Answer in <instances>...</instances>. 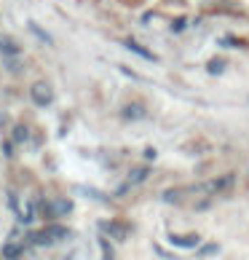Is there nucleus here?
<instances>
[{
  "label": "nucleus",
  "instance_id": "1",
  "mask_svg": "<svg viewBox=\"0 0 249 260\" xmlns=\"http://www.w3.org/2000/svg\"><path fill=\"white\" fill-rule=\"evenodd\" d=\"M67 236H70V228L49 225V228L32 231V234H30V244H35V247H51L54 242H62V239H67Z\"/></svg>",
  "mask_w": 249,
  "mask_h": 260
},
{
  "label": "nucleus",
  "instance_id": "2",
  "mask_svg": "<svg viewBox=\"0 0 249 260\" xmlns=\"http://www.w3.org/2000/svg\"><path fill=\"white\" fill-rule=\"evenodd\" d=\"M30 97H32V102L38 105V108H49V105L54 102V89H51V83H46V81L32 83Z\"/></svg>",
  "mask_w": 249,
  "mask_h": 260
},
{
  "label": "nucleus",
  "instance_id": "3",
  "mask_svg": "<svg viewBox=\"0 0 249 260\" xmlns=\"http://www.w3.org/2000/svg\"><path fill=\"white\" fill-rule=\"evenodd\" d=\"M148 175H150V169H145V167H137V169H131V172H129V177H126V182H123V185L116 190V193H118V196H123L129 188L139 185V182H145V180H148Z\"/></svg>",
  "mask_w": 249,
  "mask_h": 260
},
{
  "label": "nucleus",
  "instance_id": "4",
  "mask_svg": "<svg viewBox=\"0 0 249 260\" xmlns=\"http://www.w3.org/2000/svg\"><path fill=\"white\" fill-rule=\"evenodd\" d=\"M233 182H236L233 175H223V177H217V180H212V182H206V185H201L198 190H212V193H220V190L233 188Z\"/></svg>",
  "mask_w": 249,
  "mask_h": 260
},
{
  "label": "nucleus",
  "instance_id": "5",
  "mask_svg": "<svg viewBox=\"0 0 249 260\" xmlns=\"http://www.w3.org/2000/svg\"><path fill=\"white\" fill-rule=\"evenodd\" d=\"M123 46H126L129 51H134V54H139L142 59H148V62H158V56L153 54V51H148L145 46H139L137 41H131V38H126V41H123Z\"/></svg>",
  "mask_w": 249,
  "mask_h": 260
},
{
  "label": "nucleus",
  "instance_id": "6",
  "mask_svg": "<svg viewBox=\"0 0 249 260\" xmlns=\"http://www.w3.org/2000/svg\"><path fill=\"white\" fill-rule=\"evenodd\" d=\"M73 212V201L70 199H54L51 201V215H56V217H64V215H70Z\"/></svg>",
  "mask_w": 249,
  "mask_h": 260
},
{
  "label": "nucleus",
  "instance_id": "7",
  "mask_svg": "<svg viewBox=\"0 0 249 260\" xmlns=\"http://www.w3.org/2000/svg\"><path fill=\"white\" fill-rule=\"evenodd\" d=\"M121 115L126 121H139V118H145V108L142 105H137V102H131V105H126V108L121 110Z\"/></svg>",
  "mask_w": 249,
  "mask_h": 260
},
{
  "label": "nucleus",
  "instance_id": "8",
  "mask_svg": "<svg viewBox=\"0 0 249 260\" xmlns=\"http://www.w3.org/2000/svg\"><path fill=\"white\" fill-rule=\"evenodd\" d=\"M169 242L174 244V247L190 249V247H196V244H198V236H196V234H188V236H174V234H171V236H169Z\"/></svg>",
  "mask_w": 249,
  "mask_h": 260
},
{
  "label": "nucleus",
  "instance_id": "9",
  "mask_svg": "<svg viewBox=\"0 0 249 260\" xmlns=\"http://www.w3.org/2000/svg\"><path fill=\"white\" fill-rule=\"evenodd\" d=\"M22 252H24V244L22 242H14V239L3 247V257H8V260H19V257H22Z\"/></svg>",
  "mask_w": 249,
  "mask_h": 260
},
{
  "label": "nucleus",
  "instance_id": "10",
  "mask_svg": "<svg viewBox=\"0 0 249 260\" xmlns=\"http://www.w3.org/2000/svg\"><path fill=\"white\" fill-rule=\"evenodd\" d=\"M99 231H102V234H110L113 239H123V236H126V228H123L121 223H99Z\"/></svg>",
  "mask_w": 249,
  "mask_h": 260
},
{
  "label": "nucleus",
  "instance_id": "11",
  "mask_svg": "<svg viewBox=\"0 0 249 260\" xmlns=\"http://www.w3.org/2000/svg\"><path fill=\"white\" fill-rule=\"evenodd\" d=\"M0 54H6V56L19 54V43H14L11 38H0Z\"/></svg>",
  "mask_w": 249,
  "mask_h": 260
},
{
  "label": "nucleus",
  "instance_id": "12",
  "mask_svg": "<svg viewBox=\"0 0 249 260\" xmlns=\"http://www.w3.org/2000/svg\"><path fill=\"white\" fill-rule=\"evenodd\" d=\"M11 137H14V142H27V137H30V134H27L24 123H16V126L11 129Z\"/></svg>",
  "mask_w": 249,
  "mask_h": 260
},
{
  "label": "nucleus",
  "instance_id": "13",
  "mask_svg": "<svg viewBox=\"0 0 249 260\" xmlns=\"http://www.w3.org/2000/svg\"><path fill=\"white\" fill-rule=\"evenodd\" d=\"M225 67H228V62H223V59H212L206 64V70L212 73V75H220V73H225Z\"/></svg>",
  "mask_w": 249,
  "mask_h": 260
},
{
  "label": "nucleus",
  "instance_id": "14",
  "mask_svg": "<svg viewBox=\"0 0 249 260\" xmlns=\"http://www.w3.org/2000/svg\"><path fill=\"white\" fill-rule=\"evenodd\" d=\"M217 249H220L217 244H209V247H204V249H201V255H215Z\"/></svg>",
  "mask_w": 249,
  "mask_h": 260
},
{
  "label": "nucleus",
  "instance_id": "15",
  "mask_svg": "<svg viewBox=\"0 0 249 260\" xmlns=\"http://www.w3.org/2000/svg\"><path fill=\"white\" fill-rule=\"evenodd\" d=\"M64 260H73V257H64Z\"/></svg>",
  "mask_w": 249,
  "mask_h": 260
}]
</instances>
